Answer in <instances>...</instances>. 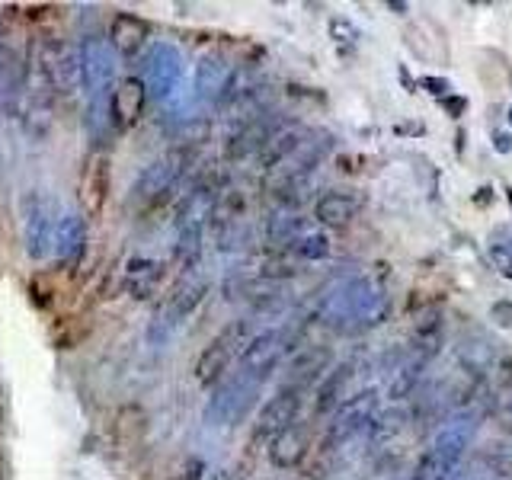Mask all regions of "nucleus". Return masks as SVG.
Segmentation results:
<instances>
[{"instance_id": "obj_22", "label": "nucleus", "mask_w": 512, "mask_h": 480, "mask_svg": "<svg viewBox=\"0 0 512 480\" xmlns=\"http://www.w3.org/2000/svg\"><path fill=\"white\" fill-rule=\"evenodd\" d=\"M487 253L490 263L500 269L503 279H512V231L509 228H493L487 237Z\"/></svg>"}, {"instance_id": "obj_18", "label": "nucleus", "mask_w": 512, "mask_h": 480, "mask_svg": "<svg viewBox=\"0 0 512 480\" xmlns=\"http://www.w3.org/2000/svg\"><path fill=\"white\" fill-rule=\"evenodd\" d=\"M308 452V429L292 423L288 429H282L279 436L269 439V461L276 468H295V464Z\"/></svg>"}, {"instance_id": "obj_21", "label": "nucleus", "mask_w": 512, "mask_h": 480, "mask_svg": "<svg viewBox=\"0 0 512 480\" xmlns=\"http://www.w3.org/2000/svg\"><path fill=\"white\" fill-rule=\"evenodd\" d=\"M330 365V352L327 349H304L301 356L292 362V368H288V384H298V388L308 391V384H314L320 375L327 372Z\"/></svg>"}, {"instance_id": "obj_25", "label": "nucleus", "mask_w": 512, "mask_h": 480, "mask_svg": "<svg viewBox=\"0 0 512 480\" xmlns=\"http://www.w3.org/2000/svg\"><path fill=\"white\" fill-rule=\"evenodd\" d=\"M423 84L429 87V93H439V96H442V93L448 90V84H445V80H436V77H426Z\"/></svg>"}, {"instance_id": "obj_24", "label": "nucleus", "mask_w": 512, "mask_h": 480, "mask_svg": "<svg viewBox=\"0 0 512 480\" xmlns=\"http://www.w3.org/2000/svg\"><path fill=\"white\" fill-rule=\"evenodd\" d=\"M458 480H493V471L487 468V464L474 461V464H468V468L458 474Z\"/></svg>"}, {"instance_id": "obj_20", "label": "nucleus", "mask_w": 512, "mask_h": 480, "mask_svg": "<svg viewBox=\"0 0 512 480\" xmlns=\"http://www.w3.org/2000/svg\"><path fill=\"white\" fill-rule=\"evenodd\" d=\"M164 282V263L148 260V256H135L125 266V288L132 298H148L157 292V285Z\"/></svg>"}, {"instance_id": "obj_19", "label": "nucleus", "mask_w": 512, "mask_h": 480, "mask_svg": "<svg viewBox=\"0 0 512 480\" xmlns=\"http://www.w3.org/2000/svg\"><path fill=\"white\" fill-rule=\"evenodd\" d=\"M352 378H356V362L336 365L333 372L324 378V384H320V391H317V413H330V410H336L340 404H346V400L352 397L349 394Z\"/></svg>"}, {"instance_id": "obj_26", "label": "nucleus", "mask_w": 512, "mask_h": 480, "mask_svg": "<svg viewBox=\"0 0 512 480\" xmlns=\"http://www.w3.org/2000/svg\"><path fill=\"white\" fill-rule=\"evenodd\" d=\"M496 151H509V141H506V135H496Z\"/></svg>"}, {"instance_id": "obj_4", "label": "nucleus", "mask_w": 512, "mask_h": 480, "mask_svg": "<svg viewBox=\"0 0 512 480\" xmlns=\"http://www.w3.org/2000/svg\"><path fill=\"white\" fill-rule=\"evenodd\" d=\"M183 77H186V61L180 55V48L170 42H151L141 61V84L148 90V100H160V103L173 100L183 87Z\"/></svg>"}, {"instance_id": "obj_28", "label": "nucleus", "mask_w": 512, "mask_h": 480, "mask_svg": "<svg viewBox=\"0 0 512 480\" xmlns=\"http://www.w3.org/2000/svg\"><path fill=\"white\" fill-rule=\"evenodd\" d=\"M509 125H512V106H509Z\"/></svg>"}, {"instance_id": "obj_27", "label": "nucleus", "mask_w": 512, "mask_h": 480, "mask_svg": "<svg viewBox=\"0 0 512 480\" xmlns=\"http://www.w3.org/2000/svg\"><path fill=\"white\" fill-rule=\"evenodd\" d=\"M506 202H509V208H512V186H506Z\"/></svg>"}, {"instance_id": "obj_2", "label": "nucleus", "mask_w": 512, "mask_h": 480, "mask_svg": "<svg viewBox=\"0 0 512 480\" xmlns=\"http://www.w3.org/2000/svg\"><path fill=\"white\" fill-rule=\"evenodd\" d=\"M77 64H80V87L87 93V116L96 132H103L109 125V96L119 80L116 52H112L106 39L87 36L77 48Z\"/></svg>"}, {"instance_id": "obj_23", "label": "nucleus", "mask_w": 512, "mask_h": 480, "mask_svg": "<svg viewBox=\"0 0 512 480\" xmlns=\"http://www.w3.org/2000/svg\"><path fill=\"white\" fill-rule=\"evenodd\" d=\"M288 247H292V253L301 256V260H324L330 253V240L320 231H301Z\"/></svg>"}, {"instance_id": "obj_14", "label": "nucleus", "mask_w": 512, "mask_h": 480, "mask_svg": "<svg viewBox=\"0 0 512 480\" xmlns=\"http://www.w3.org/2000/svg\"><path fill=\"white\" fill-rule=\"evenodd\" d=\"M148 36H151V26L135 13H116V20L109 23V48L125 58L148 52Z\"/></svg>"}, {"instance_id": "obj_15", "label": "nucleus", "mask_w": 512, "mask_h": 480, "mask_svg": "<svg viewBox=\"0 0 512 480\" xmlns=\"http://www.w3.org/2000/svg\"><path fill=\"white\" fill-rule=\"evenodd\" d=\"M231 64L221 55H205L196 64V96L202 103H218L224 90H231Z\"/></svg>"}, {"instance_id": "obj_16", "label": "nucleus", "mask_w": 512, "mask_h": 480, "mask_svg": "<svg viewBox=\"0 0 512 480\" xmlns=\"http://www.w3.org/2000/svg\"><path fill=\"white\" fill-rule=\"evenodd\" d=\"M362 208V199L352 196V192H343V189H333V192H324L317 202H314V218L317 224H324V228H346V224L359 215Z\"/></svg>"}, {"instance_id": "obj_8", "label": "nucleus", "mask_w": 512, "mask_h": 480, "mask_svg": "<svg viewBox=\"0 0 512 480\" xmlns=\"http://www.w3.org/2000/svg\"><path fill=\"white\" fill-rule=\"evenodd\" d=\"M58 215H61V208L52 196L29 192L23 199V234H26V250L32 260L52 256V237H55Z\"/></svg>"}, {"instance_id": "obj_10", "label": "nucleus", "mask_w": 512, "mask_h": 480, "mask_svg": "<svg viewBox=\"0 0 512 480\" xmlns=\"http://www.w3.org/2000/svg\"><path fill=\"white\" fill-rule=\"evenodd\" d=\"M301 394H304V388L282 381V388L266 400L260 416H256V436L272 439V436H279L282 429L292 426L301 410Z\"/></svg>"}, {"instance_id": "obj_5", "label": "nucleus", "mask_w": 512, "mask_h": 480, "mask_svg": "<svg viewBox=\"0 0 512 480\" xmlns=\"http://www.w3.org/2000/svg\"><path fill=\"white\" fill-rule=\"evenodd\" d=\"M250 343V324L247 320H234L231 327H224L212 343H208L196 365H192V375L202 384V388H215V384L231 372L234 359H240V352Z\"/></svg>"}, {"instance_id": "obj_1", "label": "nucleus", "mask_w": 512, "mask_h": 480, "mask_svg": "<svg viewBox=\"0 0 512 480\" xmlns=\"http://www.w3.org/2000/svg\"><path fill=\"white\" fill-rule=\"evenodd\" d=\"M391 311L388 288L375 276H352L340 282L333 292L320 301V320L343 336H356L365 330H375Z\"/></svg>"}, {"instance_id": "obj_3", "label": "nucleus", "mask_w": 512, "mask_h": 480, "mask_svg": "<svg viewBox=\"0 0 512 480\" xmlns=\"http://www.w3.org/2000/svg\"><path fill=\"white\" fill-rule=\"evenodd\" d=\"M266 375L253 372L250 365H240L234 372L224 375L215 384V394L205 404V423L212 426H240L253 413V407L260 404V394L266 388Z\"/></svg>"}, {"instance_id": "obj_11", "label": "nucleus", "mask_w": 512, "mask_h": 480, "mask_svg": "<svg viewBox=\"0 0 512 480\" xmlns=\"http://www.w3.org/2000/svg\"><path fill=\"white\" fill-rule=\"evenodd\" d=\"M144 106H148V90H144L141 77L116 80L109 96V125L119 128V132H128V128H135L141 122Z\"/></svg>"}, {"instance_id": "obj_7", "label": "nucleus", "mask_w": 512, "mask_h": 480, "mask_svg": "<svg viewBox=\"0 0 512 480\" xmlns=\"http://www.w3.org/2000/svg\"><path fill=\"white\" fill-rule=\"evenodd\" d=\"M378 416V391H359L352 394L346 404H340L333 410V420L327 426V436H324V445L327 448H340L346 442H352L362 432L372 429Z\"/></svg>"}, {"instance_id": "obj_6", "label": "nucleus", "mask_w": 512, "mask_h": 480, "mask_svg": "<svg viewBox=\"0 0 512 480\" xmlns=\"http://www.w3.org/2000/svg\"><path fill=\"white\" fill-rule=\"evenodd\" d=\"M183 170H186V157L180 151L157 157L154 164L144 167L138 173V180L132 183V205L138 212H144V208H151V205H160L176 189V183H180Z\"/></svg>"}, {"instance_id": "obj_13", "label": "nucleus", "mask_w": 512, "mask_h": 480, "mask_svg": "<svg viewBox=\"0 0 512 480\" xmlns=\"http://www.w3.org/2000/svg\"><path fill=\"white\" fill-rule=\"evenodd\" d=\"M87 253V218L77 212H61L52 237V256L61 266H74Z\"/></svg>"}, {"instance_id": "obj_9", "label": "nucleus", "mask_w": 512, "mask_h": 480, "mask_svg": "<svg viewBox=\"0 0 512 480\" xmlns=\"http://www.w3.org/2000/svg\"><path fill=\"white\" fill-rule=\"evenodd\" d=\"M208 292V282L205 279H186L176 285V292L170 295V301L164 304V311H160L154 317V324H151V336H154V343H164L167 336L173 333L176 324H183V317H189L192 311L199 308V301L205 298Z\"/></svg>"}, {"instance_id": "obj_17", "label": "nucleus", "mask_w": 512, "mask_h": 480, "mask_svg": "<svg viewBox=\"0 0 512 480\" xmlns=\"http://www.w3.org/2000/svg\"><path fill=\"white\" fill-rule=\"evenodd\" d=\"M109 196V160L103 154H96L87 170H84V180H80V202H84L87 215H100L103 205Z\"/></svg>"}, {"instance_id": "obj_12", "label": "nucleus", "mask_w": 512, "mask_h": 480, "mask_svg": "<svg viewBox=\"0 0 512 480\" xmlns=\"http://www.w3.org/2000/svg\"><path fill=\"white\" fill-rule=\"evenodd\" d=\"M26 90V55L7 39H0V112L13 116Z\"/></svg>"}]
</instances>
